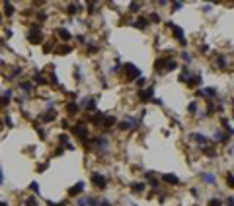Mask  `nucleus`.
<instances>
[{
    "mask_svg": "<svg viewBox=\"0 0 234 206\" xmlns=\"http://www.w3.org/2000/svg\"><path fill=\"white\" fill-rule=\"evenodd\" d=\"M217 66H219V68H224V66H226V60H224V56H219V58H217Z\"/></svg>",
    "mask_w": 234,
    "mask_h": 206,
    "instance_id": "obj_25",
    "label": "nucleus"
},
{
    "mask_svg": "<svg viewBox=\"0 0 234 206\" xmlns=\"http://www.w3.org/2000/svg\"><path fill=\"white\" fill-rule=\"evenodd\" d=\"M213 138H215V140H219V142H226V140H228V136H224V132H221V130H217V132L213 134Z\"/></svg>",
    "mask_w": 234,
    "mask_h": 206,
    "instance_id": "obj_16",
    "label": "nucleus"
},
{
    "mask_svg": "<svg viewBox=\"0 0 234 206\" xmlns=\"http://www.w3.org/2000/svg\"><path fill=\"white\" fill-rule=\"evenodd\" d=\"M27 39H29V43H43V37H41V27L37 25V23H33L31 25V29H29V33H27Z\"/></svg>",
    "mask_w": 234,
    "mask_h": 206,
    "instance_id": "obj_1",
    "label": "nucleus"
},
{
    "mask_svg": "<svg viewBox=\"0 0 234 206\" xmlns=\"http://www.w3.org/2000/svg\"><path fill=\"white\" fill-rule=\"evenodd\" d=\"M150 20H152V22H160V16H158V14H152V16H150Z\"/></svg>",
    "mask_w": 234,
    "mask_h": 206,
    "instance_id": "obj_36",
    "label": "nucleus"
},
{
    "mask_svg": "<svg viewBox=\"0 0 234 206\" xmlns=\"http://www.w3.org/2000/svg\"><path fill=\"white\" fill-rule=\"evenodd\" d=\"M125 72H127V78H129V80H135V78L139 80V78H141V70H139L135 64H125Z\"/></svg>",
    "mask_w": 234,
    "mask_h": 206,
    "instance_id": "obj_3",
    "label": "nucleus"
},
{
    "mask_svg": "<svg viewBox=\"0 0 234 206\" xmlns=\"http://www.w3.org/2000/svg\"><path fill=\"white\" fill-rule=\"evenodd\" d=\"M78 206H98V200L92 198V196H84L78 200Z\"/></svg>",
    "mask_w": 234,
    "mask_h": 206,
    "instance_id": "obj_8",
    "label": "nucleus"
},
{
    "mask_svg": "<svg viewBox=\"0 0 234 206\" xmlns=\"http://www.w3.org/2000/svg\"><path fill=\"white\" fill-rule=\"evenodd\" d=\"M139 8H141V4H139V2L131 4V12H139Z\"/></svg>",
    "mask_w": 234,
    "mask_h": 206,
    "instance_id": "obj_33",
    "label": "nucleus"
},
{
    "mask_svg": "<svg viewBox=\"0 0 234 206\" xmlns=\"http://www.w3.org/2000/svg\"><path fill=\"white\" fill-rule=\"evenodd\" d=\"M172 8H174L172 12H178V10H181V4H178V2H176V4H172Z\"/></svg>",
    "mask_w": 234,
    "mask_h": 206,
    "instance_id": "obj_37",
    "label": "nucleus"
},
{
    "mask_svg": "<svg viewBox=\"0 0 234 206\" xmlns=\"http://www.w3.org/2000/svg\"><path fill=\"white\" fill-rule=\"evenodd\" d=\"M143 189H145V183H135L133 185V191H137V193H141Z\"/></svg>",
    "mask_w": 234,
    "mask_h": 206,
    "instance_id": "obj_27",
    "label": "nucleus"
},
{
    "mask_svg": "<svg viewBox=\"0 0 234 206\" xmlns=\"http://www.w3.org/2000/svg\"><path fill=\"white\" fill-rule=\"evenodd\" d=\"M199 84H201V76H199V74H197V76H193L191 80H187V86H189V87L199 86Z\"/></svg>",
    "mask_w": 234,
    "mask_h": 206,
    "instance_id": "obj_17",
    "label": "nucleus"
},
{
    "mask_svg": "<svg viewBox=\"0 0 234 206\" xmlns=\"http://www.w3.org/2000/svg\"><path fill=\"white\" fill-rule=\"evenodd\" d=\"M29 189H31V191H35V193H37V191H39V185H37V183H31V185H29Z\"/></svg>",
    "mask_w": 234,
    "mask_h": 206,
    "instance_id": "obj_39",
    "label": "nucleus"
},
{
    "mask_svg": "<svg viewBox=\"0 0 234 206\" xmlns=\"http://www.w3.org/2000/svg\"><path fill=\"white\" fill-rule=\"evenodd\" d=\"M117 127H119L121 130H127V129H131V125H129V123H119Z\"/></svg>",
    "mask_w": 234,
    "mask_h": 206,
    "instance_id": "obj_31",
    "label": "nucleus"
},
{
    "mask_svg": "<svg viewBox=\"0 0 234 206\" xmlns=\"http://www.w3.org/2000/svg\"><path fill=\"white\" fill-rule=\"evenodd\" d=\"M162 181H164V183H168V185H179V183H181L178 177H176V175H172V173H166L164 177H162Z\"/></svg>",
    "mask_w": 234,
    "mask_h": 206,
    "instance_id": "obj_9",
    "label": "nucleus"
},
{
    "mask_svg": "<svg viewBox=\"0 0 234 206\" xmlns=\"http://www.w3.org/2000/svg\"><path fill=\"white\" fill-rule=\"evenodd\" d=\"M67 113H70V115H76V113H78V105H76V103H72V101H70V103H67Z\"/></svg>",
    "mask_w": 234,
    "mask_h": 206,
    "instance_id": "obj_15",
    "label": "nucleus"
},
{
    "mask_svg": "<svg viewBox=\"0 0 234 206\" xmlns=\"http://www.w3.org/2000/svg\"><path fill=\"white\" fill-rule=\"evenodd\" d=\"M2 181H4V177H2V169H0V183H2Z\"/></svg>",
    "mask_w": 234,
    "mask_h": 206,
    "instance_id": "obj_42",
    "label": "nucleus"
},
{
    "mask_svg": "<svg viewBox=\"0 0 234 206\" xmlns=\"http://www.w3.org/2000/svg\"><path fill=\"white\" fill-rule=\"evenodd\" d=\"M133 25L137 27V29H145L146 25H148V18H139V20H137Z\"/></svg>",
    "mask_w": 234,
    "mask_h": 206,
    "instance_id": "obj_11",
    "label": "nucleus"
},
{
    "mask_svg": "<svg viewBox=\"0 0 234 206\" xmlns=\"http://www.w3.org/2000/svg\"><path fill=\"white\" fill-rule=\"evenodd\" d=\"M226 183L234 189V175H232V173H226Z\"/></svg>",
    "mask_w": 234,
    "mask_h": 206,
    "instance_id": "obj_26",
    "label": "nucleus"
},
{
    "mask_svg": "<svg viewBox=\"0 0 234 206\" xmlns=\"http://www.w3.org/2000/svg\"><path fill=\"white\" fill-rule=\"evenodd\" d=\"M197 109H199L197 101H191V103H189V113H197Z\"/></svg>",
    "mask_w": 234,
    "mask_h": 206,
    "instance_id": "obj_24",
    "label": "nucleus"
},
{
    "mask_svg": "<svg viewBox=\"0 0 234 206\" xmlns=\"http://www.w3.org/2000/svg\"><path fill=\"white\" fill-rule=\"evenodd\" d=\"M33 80H35V84H47V80H45V78L41 76V74H35Z\"/></svg>",
    "mask_w": 234,
    "mask_h": 206,
    "instance_id": "obj_23",
    "label": "nucleus"
},
{
    "mask_svg": "<svg viewBox=\"0 0 234 206\" xmlns=\"http://www.w3.org/2000/svg\"><path fill=\"white\" fill-rule=\"evenodd\" d=\"M201 179H203V183H207V185H215L217 183L215 173H201Z\"/></svg>",
    "mask_w": 234,
    "mask_h": 206,
    "instance_id": "obj_10",
    "label": "nucleus"
},
{
    "mask_svg": "<svg viewBox=\"0 0 234 206\" xmlns=\"http://www.w3.org/2000/svg\"><path fill=\"white\" fill-rule=\"evenodd\" d=\"M84 187H86V183H84V181H80L78 185H74V187L68 191V196H76V195H80V193L84 191Z\"/></svg>",
    "mask_w": 234,
    "mask_h": 206,
    "instance_id": "obj_7",
    "label": "nucleus"
},
{
    "mask_svg": "<svg viewBox=\"0 0 234 206\" xmlns=\"http://www.w3.org/2000/svg\"><path fill=\"white\" fill-rule=\"evenodd\" d=\"M72 132L76 134L78 138H86V136L90 134V132H88V127H86L84 123H78V125H74V127H72Z\"/></svg>",
    "mask_w": 234,
    "mask_h": 206,
    "instance_id": "obj_2",
    "label": "nucleus"
},
{
    "mask_svg": "<svg viewBox=\"0 0 234 206\" xmlns=\"http://www.w3.org/2000/svg\"><path fill=\"white\" fill-rule=\"evenodd\" d=\"M154 95V87H146L143 91H139V99H141V103H148L150 99Z\"/></svg>",
    "mask_w": 234,
    "mask_h": 206,
    "instance_id": "obj_4",
    "label": "nucleus"
},
{
    "mask_svg": "<svg viewBox=\"0 0 234 206\" xmlns=\"http://www.w3.org/2000/svg\"><path fill=\"white\" fill-rule=\"evenodd\" d=\"M20 87H22L25 93H31V91H33V84H31V82H22Z\"/></svg>",
    "mask_w": 234,
    "mask_h": 206,
    "instance_id": "obj_13",
    "label": "nucleus"
},
{
    "mask_svg": "<svg viewBox=\"0 0 234 206\" xmlns=\"http://www.w3.org/2000/svg\"><path fill=\"white\" fill-rule=\"evenodd\" d=\"M209 206H223V204H221L219 198H213V200H209Z\"/></svg>",
    "mask_w": 234,
    "mask_h": 206,
    "instance_id": "obj_30",
    "label": "nucleus"
},
{
    "mask_svg": "<svg viewBox=\"0 0 234 206\" xmlns=\"http://www.w3.org/2000/svg\"><path fill=\"white\" fill-rule=\"evenodd\" d=\"M193 138H195V142H199V144H205V142L209 140V138H207V136H203L201 132H195V134H193Z\"/></svg>",
    "mask_w": 234,
    "mask_h": 206,
    "instance_id": "obj_18",
    "label": "nucleus"
},
{
    "mask_svg": "<svg viewBox=\"0 0 234 206\" xmlns=\"http://www.w3.org/2000/svg\"><path fill=\"white\" fill-rule=\"evenodd\" d=\"M90 121H92V123H96V125H100V123H103V121H105V115H103V113H96V115H94Z\"/></svg>",
    "mask_w": 234,
    "mask_h": 206,
    "instance_id": "obj_14",
    "label": "nucleus"
},
{
    "mask_svg": "<svg viewBox=\"0 0 234 206\" xmlns=\"http://www.w3.org/2000/svg\"><path fill=\"white\" fill-rule=\"evenodd\" d=\"M0 206H8V204H6V202H0Z\"/></svg>",
    "mask_w": 234,
    "mask_h": 206,
    "instance_id": "obj_43",
    "label": "nucleus"
},
{
    "mask_svg": "<svg viewBox=\"0 0 234 206\" xmlns=\"http://www.w3.org/2000/svg\"><path fill=\"white\" fill-rule=\"evenodd\" d=\"M203 95H211V97H215V95H217V89H215V87H205V89H203Z\"/></svg>",
    "mask_w": 234,
    "mask_h": 206,
    "instance_id": "obj_20",
    "label": "nucleus"
},
{
    "mask_svg": "<svg viewBox=\"0 0 234 206\" xmlns=\"http://www.w3.org/2000/svg\"><path fill=\"white\" fill-rule=\"evenodd\" d=\"M181 58H183V60H185L187 64L191 62V54H189V53H181Z\"/></svg>",
    "mask_w": 234,
    "mask_h": 206,
    "instance_id": "obj_29",
    "label": "nucleus"
},
{
    "mask_svg": "<svg viewBox=\"0 0 234 206\" xmlns=\"http://www.w3.org/2000/svg\"><path fill=\"white\" fill-rule=\"evenodd\" d=\"M166 68H168V70H174V68H176V62H174V60H170V62L166 64Z\"/></svg>",
    "mask_w": 234,
    "mask_h": 206,
    "instance_id": "obj_34",
    "label": "nucleus"
},
{
    "mask_svg": "<svg viewBox=\"0 0 234 206\" xmlns=\"http://www.w3.org/2000/svg\"><path fill=\"white\" fill-rule=\"evenodd\" d=\"M100 206H111V202H109V200H101Z\"/></svg>",
    "mask_w": 234,
    "mask_h": 206,
    "instance_id": "obj_41",
    "label": "nucleus"
},
{
    "mask_svg": "<svg viewBox=\"0 0 234 206\" xmlns=\"http://www.w3.org/2000/svg\"><path fill=\"white\" fill-rule=\"evenodd\" d=\"M82 107L88 109V111H94V109H96V99H88V101L84 99V101H82Z\"/></svg>",
    "mask_w": 234,
    "mask_h": 206,
    "instance_id": "obj_12",
    "label": "nucleus"
},
{
    "mask_svg": "<svg viewBox=\"0 0 234 206\" xmlns=\"http://www.w3.org/2000/svg\"><path fill=\"white\" fill-rule=\"evenodd\" d=\"M68 51H70V47H59V49H57L59 54H65V53H68Z\"/></svg>",
    "mask_w": 234,
    "mask_h": 206,
    "instance_id": "obj_28",
    "label": "nucleus"
},
{
    "mask_svg": "<svg viewBox=\"0 0 234 206\" xmlns=\"http://www.w3.org/2000/svg\"><path fill=\"white\" fill-rule=\"evenodd\" d=\"M4 125H6V127H12V121H10V117H8V115L4 117Z\"/></svg>",
    "mask_w": 234,
    "mask_h": 206,
    "instance_id": "obj_38",
    "label": "nucleus"
},
{
    "mask_svg": "<svg viewBox=\"0 0 234 206\" xmlns=\"http://www.w3.org/2000/svg\"><path fill=\"white\" fill-rule=\"evenodd\" d=\"M45 169H47V163H39L37 165V171H45Z\"/></svg>",
    "mask_w": 234,
    "mask_h": 206,
    "instance_id": "obj_35",
    "label": "nucleus"
},
{
    "mask_svg": "<svg viewBox=\"0 0 234 206\" xmlns=\"http://www.w3.org/2000/svg\"><path fill=\"white\" fill-rule=\"evenodd\" d=\"M55 119H57V111L53 107H49V111L41 115V121H43V123H51V121H55Z\"/></svg>",
    "mask_w": 234,
    "mask_h": 206,
    "instance_id": "obj_5",
    "label": "nucleus"
},
{
    "mask_svg": "<svg viewBox=\"0 0 234 206\" xmlns=\"http://www.w3.org/2000/svg\"><path fill=\"white\" fill-rule=\"evenodd\" d=\"M213 111H215V103L209 101V103H207V113H213Z\"/></svg>",
    "mask_w": 234,
    "mask_h": 206,
    "instance_id": "obj_32",
    "label": "nucleus"
},
{
    "mask_svg": "<svg viewBox=\"0 0 234 206\" xmlns=\"http://www.w3.org/2000/svg\"><path fill=\"white\" fill-rule=\"evenodd\" d=\"M92 183L98 185V187H101V189L107 185V183H105V177H103V175H100V173H92Z\"/></svg>",
    "mask_w": 234,
    "mask_h": 206,
    "instance_id": "obj_6",
    "label": "nucleus"
},
{
    "mask_svg": "<svg viewBox=\"0 0 234 206\" xmlns=\"http://www.w3.org/2000/svg\"><path fill=\"white\" fill-rule=\"evenodd\" d=\"M57 33H59V37H61V39H65V41L70 39V33H68L67 29H57Z\"/></svg>",
    "mask_w": 234,
    "mask_h": 206,
    "instance_id": "obj_19",
    "label": "nucleus"
},
{
    "mask_svg": "<svg viewBox=\"0 0 234 206\" xmlns=\"http://www.w3.org/2000/svg\"><path fill=\"white\" fill-rule=\"evenodd\" d=\"M203 152H205V156H209V158H217V152H215L213 148H207V146H205Z\"/></svg>",
    "mask_w": 234,
    "mask_h": 206,
    "instance_id": "obj_22",
    "label": "nucleus"
},
{
    "mask_svg": "<svg viewBox=\"0 0 234 206\" xmlns=\"http://www.w3.org/2000/svg\"><path fill=\"white\" fill-rule=\"evenodd\" d=\"M68 12H70V14H76V6H74V4H72V6H68Z\"/></svg>",
    "mask_w": 234,
    "mask_h": 206,
    "instance_id": "obj_40",
    "label": "nucleus"
},
{
    "mask_svg": "<svg viewBox=\"0 0 234 206\" xmlns=\"http://www.w3.org/2000/svg\"><path fill=\"white\" fill-rule=\"evenodd\" d=\"M4 12H6V16H12V14H14V6H12L10 2L4 4Z\"/></svg>",
    "mask_w": 234,
    "mask_h": 206,
    "instance_id": "obj_21",
    "label": "nucleus"
}]
</instances>
